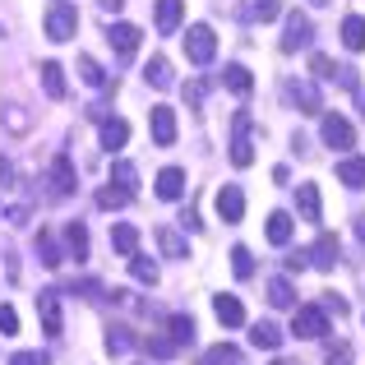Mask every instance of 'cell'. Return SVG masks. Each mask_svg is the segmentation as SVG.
<instances>
[{
    "instance_id": "1",
    "label": "cell",
    "mask_w": 365,
    "mask_h": 365,
    "mask_svg": "<svg viewBox=\"0 0 365 365\" xmlns=\"http://www.w3.org/2000/svg\"><path fill=\"white\" fill-rule=\"evenodd\" d=\"M329 310L324 305H296L292 314V338H305V342H324L329 338Z\"/></svg>"
},
{
    "instance_id": "2",
    "label": "cell",
    "mask_w": 365,
    "mask_h": 365,
    "mask_svg": "<svg viewBox=\"0 0 365 365\" xmlns=\"http://www.w3.org/2000/svg\"><path fill=\"white\" fill-rule=\"evenodd\" d=\"M42 24H46V37H51V42H70V37L79 33V9H74L70 0H51Z\"/></svg>"
},
{
    "instance_id": "3",
    "label": "cell",
    "mask_w": 365,
    "mask_h": 365,
    "mask_svg": "<svg viewBox=\"0 0 365 365\" xmlns=\"http://www.w3.org/2000/svg\"><path fill=\"white\" fill-rule=\"evenodd\" d=\"M255 162V120H250V111H236L232 116V167H250Z\"/></svg>"
},
{
    "instance_id": "4",
    "label": "cell",
    "mask_w": 365,
    "mask_h": 365,
    "mask_svg": "<svg viewBox=\"0 0 365 365\" xmlns=\"http://www.w3.org/2000/svg\"><path fill=\"white\" fill-rule=\"evenodd\" d=\"M310 70L319 74V79H329V83H338V88H351L356 93L361 88V79H356V70H351V65H338L333 61V56H324V51H314L310 56Z\"/></svg>"
},
{
    "instance_id": "5",
    "label": "cell",
    "mask_w": 365,
    "mask_h": 365,
    "mask_svg": "<svg viewBox=\"0 0 365 365\" xmlns=\"http://www.w3.org/2000/svg\"><path fill=\"white\" fill-rule=\"evenodd\" d=\"M319 139H324V148H356V130L338 111H324L319 116Z\"/></svg>"
},
{
    "instance_id": "6",
    "label": "cell",
    "mask_w": 365,
    "mask_h": 365,
    "mask_svg": "<svg viewBox=\"0 0 365 365\" xmlns=\"http://www.w3.org/2000/svg\"><path fill=\"white\" fill-rule=\"evenodd\" d=\"M185 56L195 65H213V56H217V37H213V28L208 24H195L190 28V37H185Z\"/></svg>"
},
{
    "instance_id": "7",
    "label": "cell",
    "mask_w": 365,
    "mask_h": 365,
    "mask_svg": "<svg viewBox=\"0 0 365 365\" xmlns=\"http://www.w3.org/2000/svg\"><path fill=\"white\" fill-rule=\"evenodd\" d=\"M310 37H314L310 14L292 9V14H287V28H282V51H287V56H292V51H301V46H310Z\"/></svg>"
},
{
    "instance_id": "8",
    "label": "cell",
    "mask_w": 365,
    "mask_h": 365,
    "mask_svg": "<svg viewBox=\"0 0 365 365\" xmlns=\"http://www.w3.org/2000/svg\"><path fill=\"white\" fill-rule=\"evenodd\" d=\"M46 185H51V199H70L74 195V185H79V180H74V162L65 158V153H56V158H51Z\"/></svg>"
},
{
    "instance_id": "9",
    "label": "cell",
    "mask_w": 365,
    "mask_h": 365,
    "mask_svg": "<svg viewBox=\"0 0 365 365\" xmlns=\"http://www.w3.org/2000/svg\"><path fill=\"white\" fill-rule=\"evenodd\" d=\"M37 319H42V333H46V338H61V333H65L61 292H42V296H37Z\"/></svg>"
},
{
    "instance_id": "10",
    "label": "cell",
    "mask_w": 365,
    "mask_h": 365,
    "mask_svg": "<svg viewBox=\"0 0 365 365\" xmlns=\"http://www.w3.org/2000/svg\"><path fill=\"white\" fill-rule=\"evenodd\" d=\"M287 102H292V107H301V116H324V102H319V88H314V83H287Z\"/></svg>"
},
{
    "instance_id": "11",
    "label": "cell",
    "mask_w": 365,
    "mask_h": 365,
    "mask_svg": "<svg viewBox=\"0 0 365 365\" xmlns=\"http://www.w3.org/2000/svg\"><path fill=\"white\" fill-rule=\"evenodd\" d=\"M148 130H153V143H158V148H171V143H176V111L171 107H153Z\"/></svg>"
},
{
    "instance_id": "12",
    "label": "cell",
    "mask_w": 365,
    "mask_h": 365,
    "mask_svg": "<svg viewBox=\"0 0 365 365\" xmlns=\"http://www.w3.org/2000/svg\"><path fill=\"white\" fill-rule=\"evenodd\" d=\"M139 28H134V24H111L107 28V42H111V51H116L120 56V61H130V56L134 51H139Z\"/></svg>"
},
{
    "instance_id": "13",
    "label": "cell",
    "mask_w": 365,
    "mask_h": 365,
    "mask_svg": "<svg viewBox=\"0 0 365 365\" xmlns=\"http://www.w3.org/2000/svg\"><path fill=\"white\" fill-rule=\"evenodd\" d=\"M98 139H102V148H107V153L125 148V143H130V120H120V116L98 120Z\"/></svg>"
},
{
    "instance_id": "14",
    "label": "cell",
    "mask_w": 365,
    "mask_h": 365,
    "mask_svg": "<svg viewBox=\"0 0 365 365\" xmlns=\"http://www.w3.org/2000/svg\"><path fill=\"white\" fill-rule=\"evenodd\" d=\"M217 217H222V222H241V217H245L241 185H222V190H217Z\"/></svg>"
},
{
    "instance_id": "15",
    "label": "cell",
    "mask_w": 365,
    "mask_h": 365,
    "mask_svg": "<svg viewBox=\"0 0 365 365\" xmlns=\"http://www.w3.org/2000/svg\"><path fill=\"white\" fill-rule=\"evenodd\" d=\"M296 208H301L305 222H319L324 217V199H319V185H310V180H301L296 185Z\"/></svg>"
},
{
    "instance_id": "16",
    "label": "cell",
    "mask_w": 365,
    "mask_h": 365,
    "mask_svg": "<svg viewBox=\"0 0 365 365\" xmlns=\"http://www.w3.org/2000/svg\"><path fill=\"white\" fill-rule=\"evenodd\" d=\"M338 255H342V250H338V236H329V232H324L319 241H314V250H310V264L329 273V268H338Z\"/></svg>"
},
{
    "instance_id": "17",
    "label": "cell",
    "mask_w": 365,
    "mask_h": 365,
    "mask_svg": "<svg viewBox=\"0 0 365 365\" xmlns=\"http://www.w3.org/2000/svg\"><path fill=\"white\" fill-rule=\"evenodd\" d=\"M213 314H217V319H222L227 324V329H236V324H245V305L241 301H236V296H213Z\"/></svg>"
},
{
    "instance_id": "18",
    "label": "cell",
    "mask_w": 365,
    "mask_h": 365,
    "mask_svg": "<svg viewBox=\"0 0 365 365\" xmlns=\"http://www.w3.org/2000/svg\"><path fill=\"white\" fill-rule=\"evenodd\" d=\"M111 185L116 190H125V195H139V167L134 162H125V158H116V167H111Z\"/></svg>"
},
{
    "instance_id": "19",
    "label": "cell",
    "mask_w": 365,
    "mask_h": 365,
    "mask_svg": "<svg viewBox=\"0 0 365 365\" xmlns=\"http://www.w3.org/2000/svg\"><path fill=\"white\" fill-rule=\"evenodd\" d=\"M250 342H255L259 351H277V347H282V329L268 324V319H259L255 329H250Z\"/></svg>"
},
{
    "instance_id": "20",
    "label": "cell",
    "mask_w": 365,
    "mask_h": 365,
    "mask_svg": "<svg viewBox=\"0 0 365 365\" xmlns=\"http://www.w3.org/2000/svg\"><path fill=\"white\" fill-rule=\"evenodd\" d=\"M158 195L162 199H180L185 195V171L180 167H162L158 171Z\"/></svg>"
},
{
    "instance_id": "21",
    "label": "cell",
    "mask_w": 365,
    "mask_h": 365,
    "mask_svg": "<svg viewBox=\"0 0 365 365\" xmlns=\"http://www.w3.org/2000/svg\"><path fill=\"white\" fill-rule=\"evenodd\" d=\"M37 74H42V93H46L51 102H61V98H65V70H61L56 61H46Z\"/></svg>"
},
{
    "instance_id": "22",
    "label": "cell",
    "mask_w": 365,
    "mask_h": 365,
    "mask_svg": "<svg viewBox=\"0 0 365 365\" xmlns=\"http://www.w3.org/2000/svg\"><path fill=\"white\" fill-rule=\"evenodd\" d=\"M143 79H148L153 88H171V83H176V74H171V61H167V56H153V61L143 65Z\"/></svg>"
},
{
    "instance_id": "23",
    "label": "cell",
    "mask_w": 365,
    "mask_h": 365,
    "mask_svg": "<svg viewBox=\"0 0 365 365\" xmlns=\"http://www.w3.org/2000/svg\"><path fill=\"white\" fill-rule=\"evenodd\" d=\"M342 46H347V51H365V14L342 19Z\"/></svg>"
},
{
    "instance_id": "24",
    "label": "cell",
    "mask_w": 365,
    "mask_h": 365,
    "mask_svg": "<svg viewBox=\"0 0 365 365\" xmlns=\"http://www.w3.org/2000/svg\"><path fill=\"white\" fill-rule=\"evenodd\" d=\"M180 14H185V0H158V33H176Z\"/></svg>"
},
{
    "instance_id": "25",
    "label": "cell",
    "mask_w": 365,
    "mask_h": 365,
    "mask_svg": "<svg viewBox=\"0 0 365 365\" xmlns=\"http://www.w3.org/2000/svg\"><path fill=\"white\" fill-rule=\"evenodd\" d=\"M158 245L167 259H190V241L180 232H171V227H158Z\"/></svg>"
},
{
    "instance_id": "26",
    "label": "cell",
    "mask_w": 365,
    "mask_h": 365,
    "mask_svg": "<svg viewBox=\"0 0 365 365\" xmlns=\"http://www.w3.org/2000/svg\"><path fill=\"white\" fill-rule=\"evenodd\" d=\"M338 180L347 190H365V158H342L338 162Z\"/></svg>"
},
{
    "instance_id": "27",
    "label": "cell",
    "mask_w": 365,
    "mask_h": 365,
    "mask_svg": "<svg viewBox=\"0 0 365 365\" xmlns=\"http://www.w3.org/2000/svg\"><path fill=\"white\" fill-rule=\"evenodd\" d=\"M111 250H116V255H125V259H130L134 250H139V232H134L130 222H116V227H111Z\"/></svg>"
},
{
    "instance_id": "28",
    "label": "cell",
    "mask_w": 365,
    "mask_h": 365,
    "mask_svg": "<svg viewBox=\"0 0 365 365\" xmlns=\"http://www.w3.org/2000/svg\"><path fill=\"white\" fill-rule=\"evenodd\" d=\"M268 305H273V310H296V292H292L287 277H273V282H268Z\"/></svg>"
},
{
    "instance_id": "29",
    "label": "cell",
    "mask_w": 365,
    "mask_h": 365,
    "mask_svg": "<svg viewBox=\"0 0 365 365\" xmlns=\"http://www.w3.org/2000/svg\"><path fill=\"white\" fill-rule=\"evenodd\" d=\"M222 83L236 93V98H250V88H255V79H250L245 65H227V70H222Z\"/></svg>"
},
{
    "instance_id": "30",
    "label": "cell",
    "mask_w": 365,
    "mask_h": 365,
    "mask_svg": "<svg viewBox=\"0 0 365 365\" xmlns=\"http://www.w3.org/2000/svg\"><path fill=\"white\" fill-rule=\"evenodd\" d=\"M130 273H134V282H143V287H158V264H153L148 255H139V250L130 255Z\"/></svg>"
},
{
    "instance_id": "31",
    "label": "cell",
    "mask_w": 365,
    "mask_h": 365,
    "mask_svg": "<svg viewBox=\"0 0 365 365\" xmlns=\"http://www.w3.org/2000/svg\"><path fill=\"white\" fill-rule=\"evenodd\" d=\"M79 79L88 83V88H111V79H107V70H102L93 56H79Z\"/></svg>"
},
{
    "instance_id": "32",
    "label": "cell",
    "mask_w": 365,
    "mask_h": 365,
    "mask_svg": "<svg viewBox=\"0 0 365 365\" xmlns=\"http://www.w3.org/2000/svg\"><path fill=\"white\" fill-rule=\"evenodd\" d=\"M37 255H42V264H46V268H61V264H65L61 245H56V236L46 232V227H42V232H37Z\"/></svg>"
},
{
    "instance_id": "33",
    "label": "cell",
    "mask_w": 365,
    "mask_h": 365,
    "mask_svg": "<svg viewBox=\"0 0 365 365\" xmlns=\"http://www.w3.org/2000/svg\"><path fill=\"white\" fill-rule=\"evenodd\" d=\"M167 329H171V342H176V347H190V342H195V319H190V314H171Z\"/></svg>"
},
{
    "instance_id": "34",
    "label": "cell",
    "mask_w": 365,
    "mask_h": 365,
    "mask_svg": "<svg viewBox=\"0 0 365 365\" xmlns=\"http://www.w3.org/2000/svg\"><path fill=\"white\" fill-rule=\"evenodd\" d=\"M268 241L292 245V213H268Z\"/></svg>"
},
{
    "instance_id": "35",
    "label": "cell",
    "mask_w": 365,
    "mask_h": 365,
    "mask_svg": "<svg viewBox=\"0 0 365 365\" xmlns=\"http://www.w3.org/2000/svg\"><path fill=\"white\" fill-rule=\"evenodd\" d=\"M5 130H14V134H28V130H33V116H28L24 102H9V107H5Z\"/></svg>"
},
{
    "instance_id": "36",
    "label": "cell",
    "mask_w": 365,
    "mask_h": 365,
    "mask_svg": "<svg viewBox=\"0 0 365 365\" xmlns=\"http://www.w3.org/2000/svg\"><path fill=\"white\" fill-rule=\"evenodd\" d=\"M65 241H70V255L74 259H88V227H83V222L65 227Z\"/></svg>"
},
{
    "instance_id": "37",
    "label": "cell",
    "mask_w": 365,
    "mask_h": 365,
    "mask_svg": "<svg viewBox=\"0 0 365 365\" xmlns=\"http://www.w3.org/2000/svg\"><path fill=\"white\" fill-rule=\"evenodd\" d=\"M130 347H134L130 329H120V324H111V329H107V351H111V356H125Z\"/></svg>"
},
{
    "instance_id": "38",
    "label": "cell",
    "mask_w": 365,
    "mask_h": 365,
    "mask_svg": "<svg viewBox=\"0 0 365 365\" xmlns=\"http://www.w3.org/2000/svg\"><path fill=\"white\" fill-rule=\"evenodd\" d=\"M241 14H245V19H259V24H268V19L282 14V5H277V0H255V5L241 9Z\"/></svg>"
},
{
    "instance_id": "39",
    "label": "cell",
    "mask_w": 365,
    "mask_h": 365,
    "mask_svg": "<svg viewBox=\"0 0 365 365\" xmlns=\"http://www.w3.org/2000/svg\"><path fill=\"white\" fill-rule=\"evenodd\" d=\"M232 273L241 277V282H245V277H255V255H250L245 245H236V250H232Z\"/></svg>"
},
{
    "instance_id": "40",
    "label": "cell",
    "mask_w": 365,
    "mask_h": 365,
    "mask_svg": "<svg viewBox=\"0 0 365 365\" xmlns=\"http://www.w3.org/2000/svg\"><path fill=\"white\" fill-rule=\"evenodd\" d=\"M241 361V351L232 347V342H222V347H208L204 351V365H236Z\"/></svg>"
},
{
    "instance_id": "41",
    "label": "cell",
    "mask_w": 365,
    "mask_h": 365,
    "mask_svg": "<svg viewBox=\"0 0 365 365\" xmlns=\"http://www.w3.org/2000/svg\"><path fill=\"white\" fill-rule=\"evenodd\" d=\"M125 204H130L125 190H116V185H102L98 190V208H107V213H111V208H125Z\"/></svg>"
},
{
    "instance_id": "42",
    "label": "cell",
    "mask_w": 365,
    "mask_h": 365,
    "mask_svg": "<svg viewBox=\"0 0 365 365\" xmlns=\"http://www.w3.org/2000/svg\"><path fill=\"white\" fill-rule=\"evenodd\" d=\"M0 333H5V338H14V333H19V310L9 301H0Z\"/></svg>"
},
{
    "instance_id": "43",
    "label": "cell",
    "mask_w": 365,
    "mask_h": 365,
    "mask_svg": "<svg viewBox=\"0 0 365 365\" xmlns=\"http://www.w3.org/2000/svg\"><path fill=\"white\" fill-rule=\"evenodd\" d=\"M324 356H329V365H347L351 361V347H347V342H329V347H324Z\"/></svg>"
},
{
    "instance_id": "44",
    "label": "cell",
    "mask_w": 365,
    "mask_h": 365,
    "mask_svg": "<svg viewBox=\"0 0 365 365\" xmlns=\"http://www.w3.org/2000/svg\"><path fill=\"white\" fill-rule=\"evenodd\" d=\"M143 347H148L153 356H162V361H167V356H176V342H171V338H148Z\"/></svg>"
},
{
    "instance_id": "45",
    "label": "cell",
    "mask_w": 365,
    "mask_h": 365,
    "mask_svg": "<svg viewBox=\"0 0 365 365\" xmlns=\"http://www.w3.org/2000/svg\"><path fill=\"white\" fill-rule=\"evenodd\" d=\"M14 180H19L14 162H9V158H0V190H14Z\"/></svg>"
},
{
    "instance_id": "46",
    "label": "cell",
    "mask_w": 365,
    "mask_h": 365,
    "mask_svg": "<svg viewBox=\"0 0 365 365\" xmlns=\"http://www.w3.org/2000/svg\"><path fill=\"white\" fill-rule=\"evenodd\" d=\"M14 250H5V255H0V277H9V282H14V277H19V264H14Z\"/></svg>"
},
{
    "instance_id": "47",
    "label": "cell",
    "mask_w": 365,
    "mask_h": 365,
    "mask_svg": "<svg viewBox=\"0 0 365 365\" xmlns=\"http://www.w3.org/2000/svg\"><path fill=\"white\" fill-rule=\"evenodd\" d=\"M9 365H46V356H42V351H14Z\"/></svg>"
},
{
    "instance_id": "48",
    "label": "cell",
    "mask_w": 365,
    "mask_h": 365,
    "mask_svg": "<svg viewBox=\"0 0 365 365\" xmlns=\"http://www.w3.org/2000/svg\"><path fill=\"white\" fill-rule=\"evenodd\" d=\"M185 102H190V107H204V83H185Z\"/></svg>"
},
{
    "instance_id": "49",
    "label": "cell",
    "mask_w": 365,
    "mask_h": 365,
    "mask_svg": "<svg viewBox=\"0 0 365 365\" xmlns=\"http://www.w3.org/2000/svg\"><path fill=\"white\" fill-rule=\"evenodd\" d=\"M5 222H9V227H24V222H28V208H24V204L5 208Z\"/></svg>"
},
{
    "instance_id": "50",
    "label": "cell",
    "mask_w": 365,
    "mask_h": 365,
    "mask_svg": "<svg viewBox=\"0 0 365 365\" xmlns=\"http://www.w3.org/2000/svg\"><path fill=\"white\" fill-rule=\"evenodd\" d=\"M180 227H185V232H199L204 222H199V213H195V208H185V213H180Z\"/></svg>"
},
{
    "instance_id": "51",
    "label": "cell",
    "mask_w": 365,
    "mask_h": 365,
    "mask_svg": "<svg viewBox=\"0 0 365 365\" xmlns=\"http://www.w3.org/2000/svg\"><path fill=\"white\" fill-rule=\"evenodd\" d=\"M324 310H338V314H347V301H342V296H324Z\"/></svg>"
},
{
    "instance_id": "52",
    "label": "cell",
    "mask_w": 365,
    "mask_h": 365,
    "mask_svg": "<svg viewBox=\"0 0 365 365\" xmlns=\"http://www.w3.org/2000/svg\"><path fill=\"white\" fill-rule=\"evenodd\" d=\"M305 264H310V255H305V250H301V255H287V268H292V273H301Z\"/></svg>"
},
{
    "instance_id": "53",
    "label": "cell",
    "mask_w": 365,
    "mask_h": 365,
    "mask_svg": "<svg viewBox=\"0 0 365 365\" xmlns=\"http://www.w3.org/2000/svg\"><path fill=\"white\" fill-rule=\"evenodd\" d=\"M356 236L365 241V213H356Z\"/></svg>"
},
{
    "instance_id": "54",
    "label": "cell",
    "mask_w": 365,
    "mask_h": 365,
    "mask_svg": "<svg viewBox=\"0 0 365 365\" xmlns=\"http://www.w3.org/2000/svg\"><path fill=\"white\" fill-rule=\"evenodd\" d=\"M98 5H102V9H120L125 0H98Z\"/></svg>"
},
{
    "instance_id": "55",
    "label": "cell",
    "mask_w": 365,
    "mask_h": 365,
    "mask_svg": "<svg viewBox=\"0 0 365 365\" xmlns=\"http://www.w3.org/2000/svg\"><path fill=\"white\" fill-rule=\"evenodd\" d=\"M356 102H361V116H365V88H356Z\"/></svg>"
},
{
    "instance_id": "56",
    "label": "cell",
    "mask_w": 365,
    "mask_h": 365,
    "mask_svg": "<svg viewBox=\"0 0 365 365\" xmlns=\"http://www.w3.org/2000/svg\"><path fill=\"white\" fill-rule=\"evenodd\" d=\"M273 365H296V361H273Z\"/></svg>"
},
{
    "instance_id": "57",
    "label": "cell",
    "mask_w": 365,
    "mask_h": 365,
    "mask_svg": "<svg viewBox=\"0 0 365 365\" xmlns=\"http://www.w3.org/2000/svg\"><path fill=\"white\" fill-rule=\"evenodd\" d=\"M314 5H329V0H314Z\"/></svg>"
},
{
    "instance_id": "58",
    "label": "cell",
    "mask_w": 365,
    "mask_h": 365,
    "mask_svg": "<svg viewBox=\"0 0 365 365\" xmlns=\"http://www.w3.org/2000/svg\"><path fill=\"white\" fill-rule=\"evenodd\" d=\"M236 365H245V361H236Z\"/></svg>"
}]
</instances>
